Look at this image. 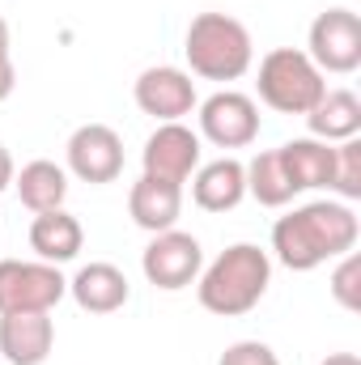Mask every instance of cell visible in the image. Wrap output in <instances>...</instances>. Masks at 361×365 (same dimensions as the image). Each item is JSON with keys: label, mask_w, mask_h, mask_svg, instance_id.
<instances>
[{"label": "cell", "mask_w": 361, "mask_h": 365, "mask_svg": "<svg viewBox=\"0 0 361 365\" xmlns=\"http://www.w3.org/2000/svg\"><path fill=\"white\" fill-rule=\"evenodd\" d=\"M361 221L345 200H310L272 225V251L289 272H315L357 247Z\"/></svg>", "instance_id": "1"}, {"label": "cell", "mask_w": 361, "mask_h": 365, "mask_svg": "<svg viewBox=\"0 0 361 365\" xmlns=\"http://www.w3.org/2000/svg\"><path fill=\"white\" fill-rule=\"evenodd\" d=\"M195 293H200V306L208 314H221V319H238L247 310H255L264 302L272 284V259L264 247L255 242H234L225 247L208 268H200L195 276Z\"/></svg>", "instance_id": "2"}, {"label": "cell", "mask_w": 361, "mask_h": 365, "mask_svg": "<svg viewBox=\"0 0 361 365\" xmlns=\"http://www.w3.org/2000/svg\"><path fill=\"white\" fill-rule=\"evenodd\" d=\"M183 56H187V68L204 81H238V77H247V68L255 60V43L238 17L200 13L187 26Z\"/></svg>", "instance_id": "3"}, {"label": "cell", "mask_w": 361, "mask_h": 365, "mask_svg": "<svg viewBox=\"0 0 361 365\" xmlns=\"http://www.w3.org/2000/svg\"><path fill=\"white\" fill-rule=\"evenodd\" d=\"M255 90H260V102L272 106L276 115H310V106L327 93V81L306 51L276 47L260 60Z\"/></svg>", "instance_id": "4"}, {"label": "cell", "mask_w": 361, "mask_h": 365, "mask_svg": "<svg viewBox=\"0 0 361 365\" xmlns=\"http://www.w3.org/2000/svg\"><path fill=\"white\" fill-rule=\"evenodd\" d=\"M68 293V280L43 259H0V314L56 310Z\"/></svg>", "instance_id": "5"}, {"label": "cell", "mask_w": 361, "mask_h": 365, "mask_svg": "<svg viewBox=\"0 0 361 365\" xmlns=\"http://www.w3.org/2000/svg\"><path fill=\"white\" fill-rule=\"evenodd\" d=\"M306 56L315 60L319 73L349 77L361 68V21L353 9H327L310 21L306 34Z\"/></svg>", "instance_id": "6"}, {"label": "cell", "mask_w": 361, "mask_h": 365, "mask_svg": "<svg viewBox=\"0 0 361 365\" xmlns=\"http://www.w3.org/2000/svg\"><path fill=\"white\" fill-rule=\"evenodd\" d=\"M195 115H200V140L217 149H247L260 136V106L251 93L217 90L195 106Z\"/></svg>", "instance_id": "7"}, {"label": "cell", "mask_w": 361, "mask_h": 365, "mask_svg": "<svg viewBox=\"0 0 361 365\" xmlns=\"http://www.w3.org/2000/svg\"><path fill=\"white\" fill-rule=\"evenodd\" d=\"M204 268V247L200 238L183 234V230H162L153 234V242L145 247L141 255V272L153 289H166V293H179L187 284H195V276Z\"/></svg>", "instance_id": "8"}, {"label": "cell", "mask_w": 361, "mask_h": 365, "mask_svg": "<svg viewBox=\"0 0 361 365\" xmlns=\"http://www.w3.org/2000/svg\"><path fill=\"white\" fill-rule=\"evenodd\" d=\"M64 153H68V170L81 182H90V187L115 182L123 175V140L106 123H81L68 136Z\"/></svg>", "instance_id": "9"}, {"label": "cell", "mask_w": 361, "mask_h": 365, "mask_svg": "<svg viewBox=\"0 0 361 365\" xmlns=\"http://www.w3.org/2000/svg\"><path fill=\"white\" fill-rule=\"evenodd\" d=\"M200 132H191L187 123H158L153 136L141 149V166L145 175L166 182H187L200 166Z\"/></svg>", "instance_id": "10"}, {"label": "cell", "mask_w": 361, "mask_h": 365, "mask_svg": "<svg viewBox=\"0 0 361 365\" xmlns=\"http://www.w3.org/2000/svg\"><path fill=\"white\" fill-rule=\"evenodd\" d=\"M136 106L145 115H153L158 123H183V115H191L200 106L195 98V81L191 73L171 68V64H158V68H145L136 77Z\"/></svg>", "instance_id": "11"}, {"label": "cell", "mask_w": 361, "mask_h": 365, "mask_svg": "<svg viewBox=\"0 0 361 365\" xmlns=\"http://www.w3.org/2000/svg\"><path fill=\"white\" fill-rule=\"evenodd\" d=\"M56 349L51 310H21L0 314V353L9 365H43Z\"/></svg>", "instance_id": "12"}, {"label": "cell", "mask_w": 361, "mask_h": 365, "mask_svg": "<svg viewBox=\"0 0 361 365\" xmlns=\"http://www.w3.org/2000/svg\"><path fill=\"white\" fill-rule=\"evenodd\" d=\"M191 200L204 212H230L247 200V170L238 158H217L200 162L191 175Z\"/></svg>", "instance_id": "13"}, {"label": "cell", "mask_w": 361, "mask_h": 365, "mask_svg": "<svg viewBox=\"0 0 361 365\" xmlns=\"http://www.w3.org/2000/svg\"><path fill=\"white\" fill-rule=\"evenodd\" d=\"M128 212L145 234H162L175 230V221L183 217V182H166L153 175H141L128 191Z\"/></svg>", "instance_id": "14"}, {"label": "cell", "mask_w": 361, "mask_h": 365, "mask_svg": "<svg viewBox=\"0 0 361 365\" xmlns=\"http://www.w3.org/2000/svg\"><path fill=\"white\" fill-rule=\"evenodd\" d=\"M86 247V230L68 208H51V212H34L30 221V251L43 264H73Z\"/></svg>", "instance_id": "15"}, {"label": "cell", "mask_w": 361, "mask_h": 365, "mask_svg": "<svg viewBox=\"0 0 361 365\" xmlns=\"http://www.w3.org/2000/svg\"><path fill=\"white\" fill-rule=\"evenodd\" d=\"M68 293H73V302H77L81 310H90V314H115V310L128 306L132 284H128V276L119 272L115 264L93 259V264H86L81 272L68 280Z\"/></svg>", "instance_id": "16"}, {"label": "cell", "mask_w": 361, "mask_h": 365, "mask_svg": "<svg viewBox=\"0 0 361 365\" xmlns=\"http://www.w3.org/2000/svg\"><path fill=\"white\" fill-rule=\"evenodd\" d=\"M280 166L293 182V191H319V187H332L336 175V149L327 140H315V136H298V140H285L280 149Z\"/></svg>", "instance_id": "17"}, {"label": "cell", "mask_w": 361, "mask_h": 365, "mask_svg": "<svg viewBox=\"0 0 361 365\" xmlns=\"http://www.w3.org/2000/svg\"><path fill=\"white\" fill-rule=\"evenodd\" d=\"M306 128H310L315 140H327V145L353 140L361 132V98L353 90H327L310 106Z\"/></svg>", "instance_id": "18"}, {"label": "cell", "mask_w": 361, "mask_h": 365, "mask_svg": "<svg viewBox=\"0 0 361 365\" xmlns=\"http://www.w3.org/2000/svg\"><path fill=\"white\" fill-rule=\"evenodd\" d=\"M13 187H17V200L30 212H51V208H64V200H68V170L39 158V162H26L13 175Z\"/></svg>", "instance_id": "19"}, {"label": "cell", "mask_w": 361, "mask_h": 365, "mask_svg": "<svg viewBox=\"0 0 361 365\" xmlns=\"http://www.w3.org/2000/svg\"><path fill=\"white\" fill-rule=\"evenodd\" d=\"M247 195L255 200V204H264V208H285L298 191H293V182L285 175V166H280V153L268 149V153H255L247 166Z\"/></svg>", "instance_id": "20"}, {"label": "cell", "mask_w": 361, "mask_h": 365, "mask_svg": "<svg viewBox=\"0 0 361 365\" xmlns=\"http://www.w3.org/2000/svg\"><path fill=\"white\" fill-rule=\"evenodd\" d=\"M332 191H336L345 204L361 200V140H357V136L336 145V175H332Z\"/></svg>", "instance_id": "21"}, {"label": "cell", "mask_w": 361, "mask_h": 365, "mask_svg": "<svg viewBox=\"0 0 361 365\" xmlns=\"http://www.w3.org/2000/svg\"><path fill=\"white\" fill-rule=\"evenodd\" d=\"M332 297L345 306V310H361V255L349 251L340 255L336 272H332Z\"/></svg>", "instance_id": "22"}, {"label": "cell", "mask_w": 361, "mask_h": 365, "mask_svg": "<svg viewBox=\"0 0 361 365\" xmlns=\"http://www.w3.org/2000/svg\"><path fill=\"white\" fill-rule=\"evenodd\" d=\"M217 365H280V361H276V353H272L264 340H238V344H230L221 353Z\"/></svg>", "instance_id": "23"}, {"label": "cell", "mask_w": 361, "mask_h": 365, "mask_svg": "<svg viewBox=\"0 0 361 365\" xmlns=\"http://www.w3.org/2000/svg\"><path fill=\"white\" fill-rule=\"evenodd\" d=\"M13 90H17V68H13V56H9V60H0V102Z\"/></svg>", "instance_id": "24"}, {"label": "cell", "mask_w": 361, "mask_h": 365, "mask_svg": "<svg viewBox=\"0 0 361 365\" xmlns=\"http://www.w3.org/2000/svg\"><path fill=\"white\" fill-rule=\"evenodd\" d=\"M13 175H17V166H13V153L0 145V191H9V187H13Z\"/></svg>", "instance_id": "25"}, {"label": "cell", "mask_w": 361, "mask_h": 365, "mask_svg": "<svg viewBox=\"0 0 361 365\" xmlns=\"http://www.w3.org/2000/svg\"><path fill=\"white\" fill-rule=\"evenodd\" d=\"M319 365H361L357 353H332V357H323Z\"/></svg>", "instance_id": "26"}, {"label": "cell", "mask_w": 361, "mask_h": 365, "mask_svg": "<svg viewBox=\"0 0 361 365\" xmlns=\"http://www.w3.org/2000/svg\"><path fill=\"white\" fill-rule=\"evenodd\" d=\"M0 60H9V21L0 17Z\"/></svg>", "instance_id": "27"}]
</instances>
